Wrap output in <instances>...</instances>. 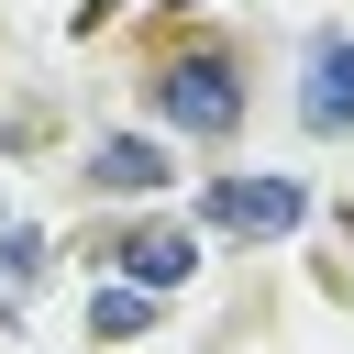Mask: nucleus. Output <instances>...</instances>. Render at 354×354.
<instances>
[{
    "instance_id": "f257e3e1",
    "label": "nucleus",
    "mask_w": 354,
    "mask_h": 354,
    "mask_svg": "<svg viewBox=\"0 0 354 354\" xmlns=\"http://www.w3.org/2000/svg\"><path fill=\"white\" fill-rule=\"evenodd\" d=\"M144 100H155V122L188 133V144H221V133L243 122V77H232V55H210V44L166 55V66L144 77Z\"/></svg>"
},
{
    "instance_id": "f03ea898",
    "label": "nucleus",
    "mask_w": 354,
    "mask_h": 354,
    "mask_svg": "<svg viewBox=\"0 0 354 354\" xmlns=\"http://www.w3.org/2000/svg\"><path fill=\"white\" fill-rule=\"evenodd\" d=\"M111 266H122V288L177 299V288L199 277V232H188V221H144V232H122V243H111Z\"/></svg>"
},
{
    "instance_id": "7ed1b4c3",
    "label": "nucleus",
    "mask_w": 354,
    "mask_h": 354,
    "mask_svg": "<svg viewBox=\"0 0 354 354\" xmlns=\"http://www.w3.org/2000/svg\"><path fill=\"white\" fill-rule=\"evenodd\" d=\"M199 210L232 221V232H299L310 221V188H288V177H210Z\"/></svg>"
},
{
    "instance_id": "20e7f679",
    "label": "nucleus",
    "mask_w": 354,
    "mask_h": 354,
    "mask_svg": "<svg viewBox=\"0 0 354 354\" xmlns=\"http://www.w3.org/2000/svg\"><path fill=\"white\" fill-rule=\"evenodd\" d=\"M166 177H177V155L144 144V133H100L88 144V188H111V199H155Z\"/></svg>"
},
{
    "instance_id": "39448f33",
    "label": "nucleus",
    "mask_w": 354,
    "mask_h": 354,
    "mask_svg": "<svg viewBox=\"0 0 354 354\" xmlns=\"http://www.w3.org/2000/svg\"><path fill=\"white\" fill-rule=\"evenodd\" d=\"M299 122H310V133H354V44H343V33L310 44V100H299Z\"/></svg>"
},
{
    "instance_id": "423d86ee",
    "label": "nucleus",
    "mask_w": 354,
    "mask_h": 354,
    "mask_svg": "<svg viewBox=\"0 0 354 354\" xmlns=\"http://www.w3.org/2000/svg\"><path fill=\"white\" fill-rule=\"evenodd\" d=\"M144 321H155V299H144V288H88V332H111V343H122V332H144Z\"/></svg>"
},
{
    "instance_id": "0eeeda50",
    "label": "nucleus",
    "mask_w": 354,
    "mask_h": 354,
    "mask_svg": "<svg viewBox=\"0 0 354 354\" xmlns=\"http://www.w3.org/2000/svg\"><path fill=\"white\" fill-rule=\"evenodd\" d=\"M0 266H11V277H33V266H44V232H22V221H0Z\"/></svg>"
},
{
    "instance_id": "6e6552de",
    "label": "nucleus",
    "mask_w": 354,
    "mask_h": 354,
    "mask_svg": "<svg viewBox=\"0 0 354 354\" xmlns=\"http://www.w3.org/2000/svg\"><path fill=\"white\" fill-rule=\"evenodd\" d=\"M111 11H122V0H77V33H88V22H111Z\"/></svg>"
},
{
    "instance_id": "1a4fd4ad",
    "label": "nucleus",
    "mask_w": 354,
    "mask_h": 354,
    "mask_svg": "<svg viewBox=\"0 0 354 354\" xmlns=\"http://www.w3.org/2000/svg\"><path fill=\"white\" fill-rule=\"evenodd\" d=\"M0 321H11V310H0Z\"/></svg>"
}]
</instances>
